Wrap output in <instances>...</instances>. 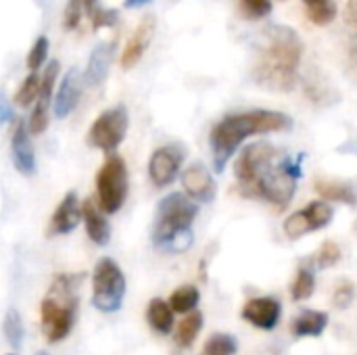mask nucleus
Wrapping results in <instances>:
<instances>
[{
  "label": "nucleus",
  "instance_id": "obj_1",
  "mask_svg": "<svg viewBox=\"0 0 357 355\" xmlns=\"http://www.w3.org/2000/svg\"><path fill=\"white\" fill-rule=\"evenodd\" d=\"M301 174V157L282 155L270 142L247 146L234 163L241 195L268 201L276 207H287L291 203Z\"/></svg>",
  "mask_w": 357,
  "mask_h": 355
},
{
  "label": "nucleus",
  "instance_id": "obj_2",
  "mask_svg": "<svg viewBox=\"0 0 357 355\" xmlns=\"http://www.w3.org/2000/svg\"><path fill=\"white\" fill-rule=\"evenodd\" d=\"M301 54L303 42L297 31L284 25H274L266 31V38L259 46L253 65V80L266 90H293L297 84Z\"/></svg>",
  "mask_w": 357,
  "mask_h": 355
},
{
  "label": "nucleus",
  "instance_id": "obj_3",
  "mask_svg": "<svg viewBox=\"0 0 357 355\" xmlns=\"http://www.w3.org/2000/svg\"><path fill=\"white\" fill-rule=\"evenodd\" d=\"M293 128V119L280 111L268 109H253L245 113H234L224 117L220 123L213 126L209 134V144L213 153V167L215 172H224L236 149L255 134H270V132H284Z\"/></svg>",
  "mask_w": 357,
  "mask_h": 355
},
{
  "label": "nucleus",
  "instance_id": "obj_4",
  "mask_svg": "<svg viewBox=\"0 0 357 355\" xmlns=\"http://www.w3.org/2000/svg\"><path fill=\"white\" fill-rule=\"evenodd\" d=\"M199 205L184 197L182 192H174L165 197L157 211L153 222V245L157 249H163L167 253H182L192 245V220L197 218Z\"/></svg>",
  "mask_w": 357,
  "mask_h": 355
},
{
  "label": "nucleus",
  "instance_id": "obj_5",
  "mask_svg": "<svg viewBox=\"0 0 357 355\" xmlns=\"http://www.w3.org/2000/svg\"><path fill=\"white\" fill-rule=\"evenodd\" d=\"M77 282L79 276H67L59 274L54 282L50 285L42 308H40V326L42 335L48 343L63 341L77 316Z\"/></svg>",
  "mask_w": 357,
  "mask_h": 355
},
{
  "label": "nucleus",
  "instance_id": "obj_6",
  "mask_svg": "<svg viewBox=\"0 0 357 355\" xmlns=\"http://www.w3.org/2000/svg\"><path fill=\"white\" fill-rule=\"evenodd\" d=\"M126 297V276L121 268L109 259L102 257L96 262L92 272V303L96 310L105 314H113L121 308Z\"/></svg>",
  "mask_w": 357,
  "mask_h": 355
},
{
  "label": "nucleus",
  "instance_id": "obj_7",
  "mask_svg": "<svg viewBox=\"0 0 357 355\" xmlns=\"http://www.w3.org/2000/svg\"><path fill=\"white\" fill-rule=\"evenodd\" d=\"M96 197L105 213H117L128 197V167L119 155H109L96 174Z\"/></svg>",
  "mask_w": 357,
  "mask_h": 355
},
{
  "label": "nucleus",
  "instance_id": "obj_8",
  "mask_svg": "<svg viewBox=\"0 0 357 355\" xmlns=\"http://www.w3.org/2000/svg\"><path fill=\"white\" fill-rule=\"evenodd\" d=\"M128 123H130V117L123 105L107 109L94 119L88 132V144L105 153H113L123 142L128 134Z\"/></svg>",
  "mask_w": 357,
  "mask_h": 355
},
{
  "label": "nucleus",
  "instance_id": "obj_9",
  "mask_svg": "<svg viewBox=\"0 0 357 355\" xmlns=\"http://www.w3.org/2000/svg\"><path fill=\"white\" fill-rule=\"evenodd\" d=\"M335 211L326 201H314L305 209L295 211L284 220V234L289 241H299L310 232L322 230L331 224Z\"/></svg>",
  "mask_w": 357,
  "mask_h": 355
},
{
  "label": "nucleus",
  "instance_id": "obj_10",
  "mask_svg": "<svg viewBox=\"0 0 357 355\" xmlns=\"http://www.w3.org/2000/svg\"><path fill=\"white\" fill-rule=\"evenodd\" d=\"M184 157H186V151L180 144H167V146L157 149L149 161V174H151L153 184L159 188L172 184L178 176V169Z\"/></svg>",
  "mask_w": 357,
  "mask_h": 355
},
{
  "label": "nucleus",
  "instance_id": "obj_11",
  "mask_svg": "<svg viewBox=\"0 0 357 355\" xmlns=\"http://www.w3.org/2000/svg\"><path fill=\"white\" fill-rule=\"evenodd\" d=\"M182 186L195 203H211L215 199V182H213L209 169L201 161L190 163L184 169Z\"/></svg>",
  "mask_w": 357,
  "mask_h": 355
},
{
  "label": "nucleus",
  "instance_id": "obj_12",
  "mask_svg": "<svg viewBox=\"0 0 357 355\" xmlns=\"http://www.w3.org/2000/svg\"><path fill=\"white\" fill-rule=\"evenodd\" d=\"M155 23H157L155 15H144L140 19V23L136 25L132 38L128 40V44L121 52V67L123 69H132L142 59V54L146 52V48L155 36Z\"/></svg>",
  "mask_w": 357,
  "mask_h": 355
},
{
  "label": "nucleus",
  "instance_id": "obj_13",
  "mask_svg": "<svg viewBox=\"0 0 357 355\" xmlns=\"http://www.w3.org/2000/svg\"><path fill=\"white\" fill-rule=\"evenodd\" d=\"M59 61H50V65L46 67L44 75H42V88H40V98L33 107V113L29 117V132L31 134H42L48 126V105H50V94L54 88V82L59 77Z\"/></svg>",
  "mask_w": 357,
  "mask_h": 355
},
{
  "label": "nucleus",
  "instance_id": "obj_14",
  "mask_svg": "<svg viewBox=\"0 0 357 355\" xmlns=\"http://www.w3.org/2000/svg\"><path fill=\"white\" fill-rule=\"evenodd\" d=\"M241 314L249 324L261 331H272L280 320V303L274 297H255L245 303Z\"/></svg>",
  "mask_w": 357,
  "mask_h": 355
},
{
  "label": "nucleus",
  "instance_id": "obj_15",
  "mask_svg": "<svg viewBox=\"0 0 357 355\" xmlns=\"http://www.w3.org/2000/svg\"><path fill=\"white\" fill-rule=\"evenodd\" d=\"M82 205L77 201L75 192H67L63 197V201L59 203V207L54 209L50 224H48V236H59V234H67L71 230L77 228V224L82 222Z\"/></svg>",
  "mask_w": 357,
  "mask_h": 355
},
{
  "label": "nucleus",
  "instance_id": "obj_16",
  "mask_svg": "<svg viewBox=\"0 0 357 355\" xmlns=\"http://www.w3.org/2000/svg\"><path fill=\"white\" fill-rule=\"evenodd\" d=\"M29 128L25 126L23 119H17L15 121V130H13V140H10V146H13V161H15V167L23 174V176H31L36 172V153H33V146H31V140H29Z\"/></svg>",
  "mask_w": 357,
  "mask_h": 355
},
{
  "label": "nucleus",
  "instance_id": "obj_17",
  "mask_svg": "<svg viewBox=\"0 0 357 355\" xmlns=\"http://www.w3.org/2000/svg\"><path fill=\"white\" fill-rule=\"evenodd\" d=\"M79 94H82V80L77 75L75 69H69L67 75L63 77L59 92L54 96V115L59 119L67 117L79 103Z\"/></svg>",
  "mask_w": 357,
  "mask_h": 355
},
{
  "label": "nucleus",
  "instance_id": "obj_18",
  "mask_svg": "<svg viewBox=\"0 0 357 355\" xmlns=\"http://www.w3.org/2000/svg\"><path fill=\"white\" fill-rule=\"evenodd\" d=\"M113 50H115V46L111 42H105V44H98L90 52L88 67H86V73H84V82L88 86L94 88V86L105 82V77L109 73V67H111V61H113Z\"/></svg>",
  "mask_w": 357,
  "mask_h": 355
},
{
  "label": "nucleus",
  "instance_id": "obj_19",
  "mask_svg": "<svg viewBox=\"0 0 357 355\" xmlns=\"http://www.w3.org/2000/svg\"><path fill=\"white\" fill-rule=\"evenodd\" d=\"M314 190H316L324 201L343 203V205H356L357 203L356 188H354L349 182H343V180L316 178V180H314Z\"/></svg>",
  "mask_w": 357,
  "mask_h": 355
},
{
  "label": "nucleus",
  "instance_id": "obj_20",
  "mask_svg": "<svg viewBox=\"0 0 357 355\" xmlns=\"http://www.w3.org/2000/svg\"><path fill=\"white\" fill-rule=\"evenodd\" d=\"M82 218H84L86 232H88L90 241L105 247L109 243V239H111V226L105 220V216L100 213V209L90 199L84 201V205H82Z\"/></svg>",
  "mask_w": 357,
  "mask_h": 355
},
{
  "label": "nucleus",
  "instance_id": "obj_21",
  "mask_svg": "<svg viewBox=\"0 0 357 355\" xmlns=\"http://www.w3.org/2000/svg\"><path fill=\"white\" fill-rule=\"evenodd\" d=\"M328 326V314L326 312H316V310H307L301 312L293 324L291 331L295 337H320Z\"/></svg>",
  "mask_w": 357,
  "mask_h": 355
},
{
  "label": "nucleus",
  "instance_id": "obj_22",
  "mask_svg": "<svg viewBox=\"0 0 357 355\" xmlns=\"http://www.w3.org/2000/svg\"><path fill=\"white\" fill-rule=\"evenodd\" d=\"M146 320L159 335H167L174 328V310L167 301L153 299L146 308Z\"/></svg>",
  "mask_w": 357,
  "mask_h": 355
},
{
  "label": "nucleus",
  "instance_id": "obj_23",
  "mask_svg": "<svg viewBox=\"0 0 357 355\" xmlns=\"http://www.w3.org/2000/svg\"><path fill=\"white\" fill-rule=\"evenodd\" d=\"M203 328V314L201 312H190L178 326L176 331V343L180 347H190L197 339V335Z\"/></svg>",
  "mask_w": 357,
  "mask_h": 355
},
{
  "label": "nucleus",
  "instance_id": "obj_24",
  "mask_svg": "<svg viewBox=\"0 0 357 355\" xmlns=\"http://www.w3.org/2000/svg\"><path fill=\"white\" fill-rule=\"evenodd\" d=\"M307 17L316 25H326L337 17V4L335 0H303Z\"/></svg>",
  "mask_w": 357,
  "mask_h": 355
},
{
  "label": "nucleus",
  "instance_id": "obj_25",
  "mask_svg": "<svg viewBox=\"0 0 357 355\" xmlns=\"http://www.w3.org/2000/svg\"><path fill=\"white\" fill-rule=\"evenodd\" d=\"M197 303H199V291L192 285H184L176 289L169 297V305L178 314H190L197 308Z\"/></svg>",
  "mask_w": 357,
  "mask_h": 355
},
{
  "label": "nucleus",
  "instance_id": "obj_26",
  "mask_svg": "<svg viewBox=\"0 0 357 355\" xmlns=\"http://www.w3.org/2000/svg\"><path fill=\"white\" fill-rule=\"evenodd\" d=\"M4 337H6V343L19 352L21 345H23V337H25V328H23V322H21V316L15 308H10L4 316Z\"/></svg>",
  "mask_w": 357,
  "mask_h": 355
},
{
  "label": "nucleus",
  "instance_id": "obj_27",
  "mask_svg": "<svg viewBox=\"0 0 357 355\" xmlns=\"http://www.w3.org/2000/svg\"><path fill=\"white\" fill-rule=\"evenodd\" d=\"M236 349H238V343L232 335L218 333V335H211L207 339L201 355H234Z\"/></svg>",
  "mask_w": 357,
  "mask_h": 355
},
{
  "label": "nucleus",
  "instance_id": "obj_28",
  "mask_svg": "<svg viewBox=\"0 0 357 355\" xmlns=\"http://www.w3.org/2000/svg\"><path fill=\"white\" fill-rule=\"evenodd\" d=\"M40 88H42V77H38V73H29V75L23 80L21 88L17 90L15 103H17L19 107H29L33 100L38 103V98H40Z\"/></svg>",
  "mask_w": 357,
  "mask_h": 355
},
{
  "label": "nucleus",
  "instance_id": "obj_29",
  "mask_svg": "<svg viewBox=\"0 0 357 355\" xmlns=\"http://www.w3.org/2000/svg\"><path fill=\"white\" fill-rule=\"evenodd\" d=\"M314 287H316V278H314L312 268H301L297 272V278L291 285V295H293L295 301H305V299L312 297Z\"/></svg>",
  "mask_w": 357,
  "mask_h": 355
},
{
  "label": "nucleus",
  "instance_id": "obj_30",
  "mask_svg": "<svg viewBox=\"0 0 357 355\" xmlns=\"http://www.w3.org/2000/svg\"><path fill=\"white\" fill-rule=\"evenodd\" d=\"M339 259H341V247H339L337 243H333V241H326V243L316 251V255L310 259V264H312L316 270H326V268L339 264Z\"/></svg>",
  "mask_w": 357,
  "mask_h": 355
},
{
  "label": "nucleus",
  "instance_id": "obj_31",
  "mask_svg": "<svg viewBox=\"0 0 357 355\" xmlns=\"http://www.w3.org/2000/svg\"><path fill=\"white\" fill-rule=\"evenodd\" d=\"M46 54H48V38L40 36L27 54V67L31 69V73H36V69H40V65L46 61Z\"/></svg>",
  "mask_w": 357,
  "mask_h": 355
},
{
  "label": "nucleus",
  "instance_id": "obj_32",
  "mask_svg": "<svg viewBox=\"0 0 357 355\" xmlns=\"http://www.w3.org/2000/svg\"><path fill=\"white\" fill-rule=\"evenodd\" d=\"M86 13L84 0H69L65 6V17H63V27L65 29H75L82 21V15Z\"/></svg>",
  "mask_w": 357,
  "mask_h": 355
},
{
  "label": "nucleus",
  "instance_id": "obj_33",
  "mask_svg": "<svg viewBox=\"0 0 357 355\" xmlns=\"http://www.w3.org/2000/svg\"><path fill=\"white\" fill-rule=\"evenodd\" d=\"M241 10L247 19H261L270 15L272 2L270 0H241Z\"/></svg>",
  "mask_w": 357,
  "mask_h": 355
},
{
  "label": "nucleus",
  "instance_id": "obj_34",
  "mask_svg": "<svg viewBox=\"0 0 357 355\" xmlns=\"http://www.w3.org/2000/svg\"><path fill=\"white\" fill-rule=\"evenodd\" d=\"M90 21H92V27H94V29L111 27V25H115V23H117V10L98 6V8L90 15Z\"/></svg>",
  "mask_w": 357,
  "mask_h": 355
},
{
  "label": "nucleus",
  "instance_id": "obj_35",
  "mask_svg": "<svg viewBox=\"0 0 357 355\" xmlns=\"http://www.w3.org/2000/svg\"><path fill=\"white\" fill-rule=\"evenodd\" d=\"M354 299V285L347 282V280H341V285L335 289V305L345 310Z\"/></svg>",
  "mask_w": 357,
  "mask_h": 355
},
{
  "label": "nucleus",
  "instance_id": "obj_36",
  "mask_svg": "<svg viewBox=\"0 0 357 355\" xmlns=\"http://www.w3.org/2000/svg\"><path fill=\"white\" fill-rule=\"evenodd\" d=\"M345 21L357 33V0H347V4H345Z\"/></svg>",
  "mask_w": 357,
  "mask_h": 355
},
{
  "label": "nucleus",
  "instance_id": "obj_37",
  "mask_svg": "<svg viewBox=\"0 0 357 355\" xmlns=\"http://www.w3.org/2000/svg\"><path fill=\"white\" fill-rule=\"evenodd\" d=\"M349 69H351V73L357 75V44H351L349 46Z\"/></svg>",
  "mask_w": 357,
  "mask_h": 355
},
{
  "label": "nucleus",
  "instance_id": "obj_38",
  "mask_svg": "<svg viewBox=\"0 0 357 355\" xmlns=\"http://www.w3.org/2000/svg\"><path fill=\"white\" fill-rule=\"evenodd\" d=\"M149 2H153V0H123V6L126 8H138V6H144Z\"/></svg>",
  "mask_w": 357,
  "mask_h": 355
},
{
  "label": "nucleus",
  "instance_id": "obj_39",
  "mask_svg": "<svg viewBox=\"0 0 357 355\" xmlns=\"http://www.w3.org/2000/svg\"><path fill=\"white\" fill-rule=\"evenodd\" d=\"M8 119H10V109H8V103L2 100V121L6 123Z\"/></svg>",
  "mask_w": 357,
  "mask_h": 355
},
{
  "label": "nucleus",
  "instance_id": "obj_40",
  "mask_svg": "<svg viewBox=\"0 0 357 355\" xmlns=\"http://www.w3.org/2000/svg\"><path fill=\"white\" fill-rule=\"evenodd\" d=\"M33 355H48V354H44V352H40V354H33Z\"/></svg>",
  "mask_w": 357,
  "mask_h": 355
},
{
  "label": "nucleus",
  "instance_id": "obj_41",
  "mask_svg": "<svg viewBox=\"0 0 357 355\" xmlns=\"http://www.w3.org/2000/svg\"><path fill=\"white\" fill-rule=\"evenodd\" d=\"M356 234H357V222H356Z\"/></svg>",
  "mask_w": 357,
  "mask_h": 355
},
{
  "label": "nucleus",
  "instance_id": "obj_42",
  "mask_svg": "<svg viewBox=\"0 0 357 355\" xmlns=\"http://www.w3.org/2000/svg\"><path fill=\"white\" fill-rule=\"evenodd\" d=\"M8 355H17V354H8Z\"/></svg>",
  "mask_w": 357,
  "mask_h": 355
}]
</instances>
